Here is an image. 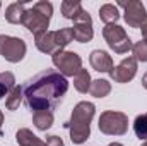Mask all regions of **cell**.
<instances>
[{"instance_id":"6da1fadb","label":"cell","mask_w":147,"mask_h":146,"mask_svg":"<svg viewBox=\"0 0 147 146\" xmlns=\"http://www.w3.org/2000/svg\"><path fill=\"white\" fill-rule=\"evenodd\" d=\"M69 91V81L57 69H46L24 84V102L33 113L51 112Z\"/></svg>"},{"instance_id":"7a4b0ae2","label":"cell","mask_w":147,"mask_h":146,"mask_svg":"<svg viewBox=\"0 0 147 146\" xmlns=\"http://www.w3.org/2000/svg\"><path fill=\"white\" fill-rule=\"evenodd\" d=\"M96 107L91 102H79L72 110L70 120L65 124L70 131V139L74 145H82L91 136V120L94 117Z\"/></svg>"},{"instance_id":"3957f363","label":"cell","mask_w":147,"mask_h":146,"mask_svg":"<svg viewBox=\"0 0 147 146\" xmlns=\"http://www.w3.org/2000/svg\"><path fill=\"white\" fill-rule=\"evenodd\" d=\"M51 14H53L51 2H46V0L36 2L31 9H26L24 17H22V26L28 31H31L34 36L41 35V33H46L48 26H50Z\"/></svg>"},{"instance_id":"277c9868","label":"cell","mask_w":147,"mask_h":146,"mask_svg":"<svg viewBox=\"0 0 147 146\" xmlns=\"http://www.w3.org/2000/svg\"><path fill=\"white\" fill-rule=\"evenodd\" d=\"M99 131L108 136H123L128 131V117L123 112L106 110L99 117Z\"/></svg>"},{"instance_id":"5b68a950","label":"cell","mask_w":147,"mask_h":146,"mask_svg":"<svg viewBox=\"0 0 147 146\" xmlns=\"http://www.w3.org/2000/svg\"><path fill=\"white\" fill-rule=\"evenodd\" d=\"M103 38L115 53L123 55L132 50V40L125 33V29L118 24H106L103 28Z\"/></svg>"},{"instance_id":"8992f818","label":"cell","mask_w":147,"mask_h":146,"mask_svg":"<svg viewBox=\"0 0 147 146\" xmlns=\"http://www.w3.org/2000/svg\"><path fill=\"white\" fill-rule=\"evenodd\" d=\"M51 60H53V65L57 67V71L62 74V76H65V77L75 76V74L82 69V59L75 52L58 50L57 53L51 55Z\"/></svg>"},{"instance_id":"52a82bcc","label":"cell","mask_w":147,"mask_h":146,"mask_svg":"<svg viewBox=\"0 0 147 146\" xmlns=\"http://www.w3.org/2000/svg\"><path fill=\"white\" fill-rule=\"evenodd\" d=\"M26 43L24 40L16 36H9V35H0V55L12 64H17L24 59L26 55Z\"/></svg>"},{"instance_id":"ba28073f","label":"cell","mask_w":147,"mask_h":146,"mask_svg":"<svg viewBox=\"0 0 147 146\" xmlns=\"http://www.w3.org/2000/svg\"><path fill=\"white\" fill-rule=\"evenodd\" d=\"M120 7L125 9V23L130 28H140L147 19L146 7L140 0H128V2H118Z\"/></svg>"},{"instance_id":"9c48e42d","label":"cell","mask_w":147,"mask_h":146,"mask_svg":"<svg viewBox=\"0 0 147 146\" xmlns=\"http://www.w3.org/2000/svg\"><path fill=\"white\" fill-rule=\"evenodd\" d=\"M72 31H74V40L79 41V43H87V41L92 40V36H94V31H92V19H91V16H89L86 10H82V12L74 19Z\"/></svg>"},{"instance_id":"30bf717a","label":"cell","mask_w":147,"mask_h":146,"mask_svg":"<svg viewBox=\"0 0 147 146\" xmlns=\"http://www.w3.org/2000/svg\"><path fill=\"white\" fill-rule=\"evenodd\" d=\"M137 74V60L134 57H127L123 59L116 67H113V71L110 72V77L115 81V83H128L135 77Z\"/></svg>"},{"instance_id":"8fae6325","label":"cell","mask_w":147,"mask_h":146,"mask_svg":"<svg viewBox=\"0 0 147 146\" xmlns=\"http://www.w3.org/2000/svg\"><path fill=\"white\" fill-rule=\"evenodd\" d=\"M89 62H91L92 69L98 71V72H108L110 74L113 71V67H115L111 55L108 52H105V50H92L91 55H89Z\"/></svg>"},{"instance_id":"7c38bea8","label":"cell","mask_w":147,"mask_h":146,"mask_svg":"<svg viewBox=\"0 0 147 146\" xmlns=\"http://www.w3.org/2000/svg\"><path fill=\"white\" fill-rule=\"evenodd\" d=\"M34 45L39 52L43 53H57L58 52V46H57V41H55V31H46V33H41L34 36Z\"/></svg>"},{"instance_id":"4fadbf2b","label":"cell","mask_w":147,"mask_h":146,"mask_svg":"<svg viewBox=\"0 0 147 146\" xmlns=\"http://www.w3.org/2000/svg\"><path fill=\"white\" fill-rule=\"evenodd\" d=\"M24 12H26V3L24 2H14L5 9V19L10 24H22Z\"/></svg>"},{"instance_id":"5bb4252c","label":"cell","mask_w":147,"mask_h":146,"mask_svg":"<svg viewBox=\"0 0 147 146\" xmlns=\"http://www.w3.org/2000/svg\"><path fill=\"white\" fill-rule=\"evenodd\" d=\"M16 141L19 146H46L45 141H41L36 134H33V131H29L26 127L19 129L16 132Z\"/></svg>"},{"instance_id":"9a60e30c","label":"cell","mask_w":147,"mask_h":146,"mask_svg":"<svg viewBox=\"0 0 147 146\" xmlns=\"http://www.w3.org/2000/svg\"><path fill=\"white\" fill-rule=\"evenodd\" d=\"M111 91V83L106 79H94L91 83V88H89V93L94 96V98H105L108 96Z\"/></svg>"},{"instance_id":"2e32d148","label":"cell","mask_w":147,"mask_h":146,"mask_svg":"<svg viewBox=\"0 0 147 146\" xmlns=\"http://www.w3.org/2000/svg\"><path fill=\"white\" fill-rule=\"evenodd\" d=\"M91 83H92V79H91V74L87 72V69H80L74 76V88L79 93H87L91 88Z\"/></svg>"},{"instance_id":"e0dca14e","label":"cell","mask_w":147,"mask_h":146,"mask_svg":"<svg viewBox=\"0 0 147 146\" xmlns=\"http://www.w3.org/2000/svg\"><path fill=\"white\" fill-rule=\"evenodd\" d=\"M99 17H101V21L106 23V24H115V23L120 19L118 7L113 5V3H105V5H101V9H99Z\"/></svg>"},{"instance_id":"ac0fdd59","label":"cell","mask_w":147,"mask_h":146,"mask_svg":"<svg viewBox=\"0 0 147 146\" xmlns=\"http://www.w3.org/2000/svg\"><path fill=\"white\" fill-rule=\"evenodd\" d=\"M24 98V86H16L5 98V107L7 110H17L21 102Z\"/></svg>"},{"instance_id":"d6986e66","label":"cell","mask_w":147,"mask_h":146,"mask_svg":"<svg viewBox=\"0 0 147 146\" xmlns=\"http://www.w3.org/2000/svg\"><path fill=\"white\" fill-rule=\"evenodd\" d=\"M82 10H84V9H82L80 2H77V0H63V2H62V14H63L65 19L74 21Z\"/></svg>"},{"instance_id":"ffe728a7","label":"cell","mask_w":147,"mask_h":146,"mask_svg":"<svg viewBox=\"0 0 147 146\" xmlns=\"http://www.w3.org/2000/svg\"><path fill=\"white\" fill-rule=\"evenodd\" d=\"M33 124L39 131H46L53 126V112H36L33 113Z\"/></svg>"},{"instance_id":"44dd1931","label":"cell","mask_w":147,"mask_h":146,"mask_svg":"<svg viewBox=\"0 0 147 146\" xmlns=\"http://www.w3.org/2000/svg\"><path fill=\"white\" fill-rule=\"evenodd\" d=\"M14 88H16V77H14V74L9 72V71L0 72V100L3 96H7Z\"/></svg>"},{"instance_id":"7402d4cb","label":"cell","mask_w":147,"mask_h":146,"mask_svg":"<svg viewBox=\"0 0 147 146\" xmlns=\"http://www.w3.org/2000/svg\"><path fill=\"white\" fill-rule=\"evenodd\" d=\"M55 41H57L58 50H63L69 43H72V41H74V31H72V28H63V29L55 31Z\"/></svg>"},{"instance_id":"603a6c76","label":"cell","mask_w":147,"mask_h":146,"mask_svg":"<svg viewBox=\"0 0 147 146\" xmlns=\"http://www.w3.org/2000/svg\"><path fill=\"white\" fill-rule=\"evenodd\" d=\"M134 131H135V136L139 139L147 141V112L135 117V120H134Z\"/></svg>"},{"instance_id":"cb8c5ba5","label":"cell","mask_w":147,"mask_h":146,"mask_svg":"<svg viewBox=\"0 0 147 146\" xmlns=\"http://www.w3.org/2000/svg\"><path fill=\"white\" fill-rule=\"evenodd\" d=\"M132 52L137 62H147V40H140L135 45H132Z\"/></svg>"},{"instance_id":"d4e9b609","label":"cell","mask_w":147,"mask_h":146,"mask_svg":"<svg viewBox=\"0 0 147 146\" xmlns=\"http://www.w3.org/2000/svg\"><path fill=\"white\" fill-rule=\"evenodd\" d=\"M46 146H65V145H63L62 138H58V136H48L46 138Z\"/></svg>"},{"instance_id":"484cf974","label":"cell","mask_w":147,"mask_h":146,"mask_svg":"<svg viewBox=\"0 0 147 146\" xmlns=\"http://www.w3.org/2000/svg\"><path fill=\"white\" fill-rule=\"evenodd\" d=\"M140 29H142V38H144V40H147V19L144 21V24L140 26Z\"/></svg>"},{"instance_id":"4316f807","label":"cell","mask_w":147,"mask_h":146,"mask_svg":"<svg viewBox=\"0 0 147 146\" xmlns=\"http://www.w3.org/2000/svg\"><path fill=\"white\" fill-rule=\"evenodd\" d=\"M142 86H144V88L147 89V72L142 76Z\"/></svg>"},{"instance_id":"83f0119b","label":"cell","mask_w":147,"mask_h":146,"mask_svg":"<svg viewBox=\"0 0 147 146\" xmlns=\"http://www.w3.org/2000/svg\"><path fill=\"white\" fill-rule=\"evenodd\" d=\"M2 124H3V112L0 110V136H2Z\"/></svg>"},{"instance_id":"f1b7e54d","label":"cell","mask_w":147,"mask_h":146,"mask_svg":"<svg viewBox=\"0 0 147 146\" xmlns=\"http://www.w3.org/2000/svg\"><path fill=\"white\" fill-rule=\"evenodd\" d=\"M108 146H123L121 143H111V145H108Z\"/></svg>"},{"instance_id":"f546056e","label":"cell","mask_w":147,"mask_h":146,"mask_svg":"<svg viewBox=\"0 0 147 146\" xmlns=\"http://www.w3.org/2000/svg\"><path fill=\"white\" fill-rule=\"evenodd\" d=\"M142 146H147V141H146V143H142Z\"/></svg>"},{"instance_id":"4dcf8cb0","label":"cell","mask_w":147,"mask_h":146,"mask_svg":"<svg viewBox=\"0 0 147 146\" xmlns=\"http://www.w3.org/2000/svg\"><path fill=\"white\" fill-rule=\"evenodd\" d=\"M0 7H2V3H0Z\"/></svg>"}]
</instances>
